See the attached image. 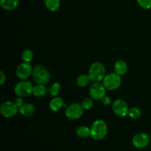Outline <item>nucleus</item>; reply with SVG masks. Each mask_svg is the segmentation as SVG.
<instances>
[{
	"label": "nucleus",
	"instance_id": "a211bd4d",
	"mask_svg": "<svg viewBox=\"0 0 151 151\" xmlns=\"http://www.w3.org/2000/svg\"><path fill=\"white\" fill-rule=\"evenodd\" d=\"M47 88L44 84H38L35 86L33 87V91H32V94L34 96L37 97H44L47 94Z\"/></svg>",
	"mask_w": 151,
	"mask_h": 151
},
{
	"label": "nucleus",
	"instance_id": "393cba45",
	"mask_svg": "<svg viewBox=\"0 0 151 151\" xmlns=\"http://www.w3.org/2000/svg\"><path fill=\"white\" fill-rule=\"evenodd\" d=\"M13 102L16 103V105L19 107V109L24 104V100L23 99H22V97H18L17 98L15 99V100Z\"/></svg>",
	"mask_w": 151,
	"mask_h": 151
},
{
	"label": "nucleus",
	"instance_id": "bb28decb",
	"mask_svg": "<svg viewBox=\"0 0 151 151\" xmlns=\"http://www.w3.org/2000/svg\"><path fill=\"white\" fill-rule=\"evenodd\" d=\"M5 81H6L5 75H4V73L2 72V71H1V72H0V84H1V85H3V84L5 83Z\"/></svg>",
	"mask_w": 151,
	"mask_h": 151
},
{
	"label": "nucleus",
	"instance_id": "39448f33",
	"mask_svg": "<svg viewBox=\"0 0 151 151\" xmlns=\"http://www.w3.org/2000/svg\"><path fill=\"white\" fill-rule=\"evenodd\" d=\"M33 86L30 82L27 81H22L16 83L14 88V92L17 97H26L29 94H32Z\"/></svg>",
	"mask_w": 151,
	"mask_h": 151
},
{
	"label": "nucleus",
	"instance_id": "4be33fe9",
	"mask_svg": "<svg viewBox=\"0 0 151 151\" xmlns=\"http://www.w3.org/2000/svg\"><path fill=\"white\" fill-rule=\"evenodd\" d=\"M81 105L83 107L84 110H89L94 106V102L91 98H85L81 103Z\"/></svg>",
	"mask_w": 151,
	"mask_h": 151
},
{
	"label": "nucleus",
	"instance_id": "0eeeda50",
	"mask_svg": "<svg viewBox=\"0 0 151 151\" xmlns=\"http://www.w3.org/2000/svg\"><path fill=\"white\" fill-rule=\"evenodd\" d=\"M18 111H19V107L12 101L4 102L0 107V113L5 118L13 117L18 113Z\"/></svg>",
	"mask_w": 151,
	"mask_h": 151
},
{
	"label": "nucleus",
	"instance_id": "2eb2a0df",
	"mask_svg": "<svg viewBox=\"0 0 151 151\" xmlns=\"http://www.w3.org/2000/svg\"><path fill=\"white\" fill-rule=\"evenodd\" d=\"M76 134L79 138L86 139L88 137H91V128L86 125H81L77 128Z\"/></svg>",
	"mask_w": 151,
	"mask_h": 151
},
{
	"label": "nucleus",
	"instance_id": "a878e982",
	"mask_svg": "<svg viewBox=\"0 0 151 151\" xmlns=\"http://www.w3.org/2000/svg\"><path fill=\"white\" fill-rule=\"evenodd\" d=\"M102 103H103L104 106H109L111 104V99L109 96H105L103 99L101 100Z\"/></svg>",
	"mask_w": 151,
	"mask_h": 151
},
{
	"label": "nucleus",
	"instance_id": "4468645a",
	"mask_svg": "<svg viewBox=\"0 0 151 151\" xmlns=\"http://www.w3.org/2000/svg\"><path fill=\"white\" fill-rule=\"evenodd\" d=\"M114 68L115 72L119 75H124L128 71V65L124 60H117L115 63Z\"/></svg>",
	"mask_w": 151,
	"mask_h": 151
},
{
	"label": "nucleus",
	"instance_id": "1a4fd4ad",
	"mask_svg": "<svg viewBox=\"0 0 151 151\" xmlns=\"http://www.w3.org/2000/svg\"><path fill=\"white\" fill-rule=\"evenodd\" d=\"M106 90L103 84L100 82H95L90 87L89 94L94 100H100L106 96Z\"/></svg>",
	"mask_w": 151,
	"mask_h": 151
},
{
	"label": "nucleus",
	"instance_id": "412c9836",
	"mask_svg": "<svg viewBox=\"0 0 151 151\" xmlns=\"http://www.w3.org/2000/svg\"><path fill=\"white\" fill-rule=\"evenodd\" d=\"M128 116H130L133 119H139L142 116V111L138 108H131V109H129V111H128Z\"/></svg>",
	"mask_w": 151,
	"mask_h": 151
},
{
	"label": "nucleus",
	"instance_id": "6ab92c4d",
	"mask_svg": "<svg viewBox=\"0 0 151 151\" xmlns=\"http://www.w3.org/2000/svg\"><path fill=\"white\" fill-rule=\"evenodd\" d=\"M90 81H91V79H90L88 75H86V74H81V75H80L77 78L76 83L78 86L85 87L89 83Z\"/></svg>",
	"mask_w": 151,
	"mask_h": 151
},
{
	"label": "nucleus",
	"instance_id": "f3484780",
	"mask_svg": "<svg viewBox=\"0 0 151 151\" xmlns=\"http://www.w3.org/2000/svg\"><path fill=\"white\" fill-rule=\"evenodd\" d=\"M46 7L51 12H55L60 6V0H44Z\"/></svg>",
	"mask_w": 151,
	"mask_h": 151
},
{
	"label": "nucleus",
	"instance_id": "6e6552de",
	"mask_svg": "<svg viewBox=\"0 0 151 151\" xmlns=\"http://www.w3.org/2000/svg\"><path fill=\"white\" fill-rule=\"evenodd\" d=\"M112 110L116 116L125 117L128 115L129 107L126 102L121 99H118L115 100L112 104Z\"/></svg>",
	"mask_w": 151,
	"mask_h": 151
},
{
	"label": "nucleus",
	"instance_id": "ddd939ff",
	"mask_svg": "<svg viewBox=\"0 0 151 151\" xmlns=\"http://www.w3.org/2000/svg\"><path fill=\"white\" fill-rule=\"evenodd\" d=\"M19 0H0V6L4 10L10 11L18 7Z\"/></svg>",
	"mask_w": 151,
	"mask_h": 151
},
{
	"label": "nucleus",
	"instance_id": "b1692460",
	"mask_svg": "<svg viewBox=\"0 0 151 151\" xmlns=\"http://www.w3.org/2000/svg\"><path fill=\"white\" fill-rule=\"evenodd\" d=\"M137 1L143 9L149 10L151 8V0H137Z\"/></svg>",
	"mask_w": 151,
	"mask_h": 151
},
{
	"label": "nucleus",
	"instance_id": "f257e3e1",
	"mask_svg": "<svg viewBox=\"0 0 151 151\" xmlns=\"http://www.w3.org/2000/svg\"><path fill=\"white\" fill-rule=\"evenodd\" d=\"M90 128H91V137L96 141L103 139L107 135V124L103 119H97L94 121Z\"/></svg>",
	"mask_w": 151,
	"mask_h": 151
},
{
	"label": "nucleus",
	"instance_id": "f03ea898",
	"mask_svg": "<svg viewBox=\"0 0 151 151\" xmlns=\"http://www.w3.org/2000/svg\"><path fill=\"white\" fill-rule=\"evenodd\" d=\"M106 69L104 65L100 62H94L91 65L88 70V76H89L91 81L95 82H100L103 81L106 77Z\"/></svg>",
	"mask_w": 151,
	"mask_h": 151
},
{
	"label": "nucleus",
	"instance_id": "dca6fc26",
	"mask_svg": "<svg viewBox=\"0 0 151 151\" xmlns=\"http://www.w3.org/2000/svg\"><path fill=\"white\" fill-rule=\"evenodd\" d=\"M63 106H64V104H63V100L60 97H55L50 103V109L52 111H58Z\"/></svg>",
	"mask_w": 151,
	"mask_h": 151
},
{
	"label": "nucleus",
	"instance_id": "7ed1b4c3",
	"mask_svg": "<svg viewBox=\"0 0 151 151\" xmlns=\"http://www.w3.org/2000/svg\"><path fill=\"white\" fill-rule=\"evenodd\" d=\"M32 78L37 84H46L50 81V73L48 69L44 66L38 65L33 68Z\"/></svg>",
	"mask_w": 151,
	"mask_h": 151
},
{
	"label": "nucleus",
	"instance_id": "5701e85b",
	"mask_svg": "<svg viewBox=\"0 0 151 151\" xmlns=\"http://www.w3.org/2000/svg\"><path fill=\"white\" fill-rule=\"evenodd\" d=\"M60 90V84L58 83H54L50 88V94L52 97H56L59 94Z\"/></svg>",
	"mask_w": 151,
	"mask_h": 151
},
{
	"label": "nucleus",
	"instance_id": "f8f14e48",
	"mask_svg": "<svg viewBox=\"0 0 151 151\" xmlns=\"http://www.w3.org/2000/svg\"><path fill=\"white\" fill-rule=\"evenodd\" d=\"M19 112H20L21 114L26 116V117L32 116L35 112V106H34L32 103H24V104L19 108Z\"/></svg>",
	"mask_w": 151,
	"mask_h": 151
},
{
	"label": "nucleus",
	"instance_id": "9d476101",
	"mask_svg": "<svg viewBox=\"0 0 151 151\" xmlns=\"http://www.w3.org/2000/svg\"><path fill=\"white\" fill-rule=\"evenodd\" d=\"M150 139L147 134L139 133L136 134L132 139V143L136 148L142 149L147 147L150 144Z\"/></svg>",
	"mask_w": 151,
	"mask_h": 151
},
{
	"label": "nucleus",
	"instance_id": "aec40b11",
	"mask_svg": "<svg viewBox=\"0 0 151 151\" xmlns=\"http://www.w3.org/2000/svg\"><path fill=\"white\" fill-rule=\"evenodd\" d=\"M34 58V53L29 49H27V50H24L22 53V59L23 62H26V63H30L32 60Z\"/></svg>",
	"mask_w": 151,
	"mask_h": 151
},
{
	"label": "nucleus",
	"instance_id": "9b49d317",
	"mask_svg": "<svg viewBox=\"0 0 151 151\" xmlns=\"http://www.w3.org/2000/svg\"><path fill=\"white\" fill-rule=\"evenodd\" d=\"M32 71H33V69H32V66L29 64V63L23 62L16 68V75L20 79L24 80L29 78L32 75Z\"/></svg>",
	"mask_w": 151,
	"mask_h": 151
},
{
	"label": "nucleus",
	"instance_id": "423d86ee",
	"mask_svg": "<svg viewBox=\"0 0 151 151\" xmlns=\"http://www.w3.org/2000/svg\"><path fill=\"white\" fill-rule=\"evenodd\" d=\"M83 111L84 109L81 103H73L66 108L65 114L68 119L75 120L81 118L83 114Z\"/></svg>",
	"mask_w": 151,
	"mask_h": 151
},
{
	"label": "nucleus",
	"instance_id": "20e7f679",
	"mask_svg": "<svg viewBox=\"0 0 151 151\" xmlns=\"http://www.w3.org/2000/svg\"><path fill=\"white\" fill-rule=\"evenodd\" d=\"M121 83H122L121 75H118L116 72L106 75L103 81V84L105 88L109 91L117 89L121 86Z\"/></svg>",
	"mask_w": 151,
	"mask_h": 151
}]
</instances>
